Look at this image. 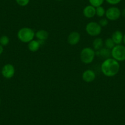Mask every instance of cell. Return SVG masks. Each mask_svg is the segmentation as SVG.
Returning a JSON list of instances; mask_svg holds the SVG:
<instances>
[{
  "label": "cell",
  "mask_w": 125,
  "mask_h": 125,
  "mask_svg": "<svg viewBox=\"0 0 125 125\" xmlns=\"http://www.w3.org/2000/svg\"><path fill=\"white\" fill-rule=\"evenodd\" d=\"M120 64L118 61L112 58L104 60L101 64V71L104 75L109 77L115 76L120 71Z\"/></svg>",
  "instance_id": "cell-1"
},
{
  "label": "cell",
  "mask_w": 125,
  "mask_h": 125,
  "mask_svg": "<svg viewBox=\"0 0 125 125\" xmlns=\"http://www.w3.org/2000/svg\"><path fill=\"white\" fill-rule=\"evenodd\" d=\"M35 36V33L33 30L28 27H24L19 30L17 33V37L19 40L24 43H28Z\"/></svg>",
  "instance_id": "cell-2"
},
{
  "label": "cell",
  "mask_w": 125,
  "mask_h": 125,
  "mask_svg": "<svg viewBox=\"0 0 125 125\" xmlns=\"http://www.w3.org/2000/svg\"><path fill=\"white\" fill-rule=\"evenodd\" d=\"M95 52L92 48L85 47L82 50L80 58L82 62L85 64H90L95 57Z\"/></svg>",
  "instance_id": "cell-3"
},
{
  "label": "cell",
  "mask_w": 125,
  "mask_h": 125,
  "mask_svg": "<svg viewBox=\"0 0 125 125\" xmlns=\"http://www.w3.org/2000/svg\"><path fill=\"white\" fill-rule=\"evenodd\" d=\"M112 57L117 61H125V46L116 45L111 50Z\"/></svg>",
  "instance_id": "cell-4"
},
{
  "label": "cell",
  "mask_w": 125,
  "mask_h": 125,
  "mask_svg": "<svg viewBox=\"0 0 125 125\" xmlns=\"http://www.w3.org/2000/svg\"><path fill=\"white\" fill-rule=\"evenodd\" d=\"M85 31L88 34L91 36H97L101 34L102 27L99 23L94 21H91L86 25Z\"/></svg>",
  "instance_id": "cell-5"
},
{
  "label": "cell",
  "mask_w": 125,
  "mask_h": 125,
  "mask_svg": "<svg viewBox=\"0 0 125 125\" xmlns=\"http://www.w3.org/2000/svg\"><path fill=\"white\" fill-rule=\"evenodd\" d=\"M105 15L107 20L115 21L120 17L121 12L120 9L116 7H110L105 10Z\"/></svg>",
  "instance_id": "cell-6"
},
{
  "label": "cell",
  "mask_w": 125,
  "mask_h": 125,
  "mask_svg": "<svg viewBox=\"0 0 125 125\" xmlns=\"http://www.w3.org/2000/svg\"><path fill=\"white\" fill-rule=\"evenodd\" d=\"M1 74L6 79H10L15 74V68L11 64H7L3 67Z\"/></svg>",
  "instance_id": "cell-7"
},
{
  "label": "cell",
  "mask_w": 125,
  "mask_h": 125,
  "mask_svg": "<svg viewBox=\"0 0 125 125\" xmlns=\"http://www.w3.org/2000/svg\"><path fill=\"white\" fill-rule=\"evenodd\" d=\"M80 40V35L77 31H73L68 37V42L71 45H77Z\"/></svg>",
  "instance_id": "cell-8"
},
{
  "label": "cell",
  "mask_w": 125,
  "mask_h": 125,
  "mask_svg": "<svg viewBox=\"0 0 125 125\" xmlns=\"http://www.w3.org/2000/svg\"><path fill=\"white\" fill-rule=\"evenodd\" d=\"M96 78L95 73L91 69L85 71L82 74V79L86 83L92 82Z\"/></svg>",
  "instance_id": "cell-9"
},
{
  "label": "cell",
  "mask_w": 125,
  "mask_h": 125,
  "mask_svg": "<svg viewBox=\"0 0 125 125\" xmlns=\"http://www.w3.org/2000/svg\"><path fill=\"white\" fill-rule=\"evenodd\" d=\"M95 54L100 58L104 59V60L109 58L112 56L111 50L107 49L105 47H103L100 50H97L95 52Z\"/></svg>",
  "instance_id": "cell-10"
},
{
  "label": "cell",
  "mask_w": 125,
  "mask_h": 125,
  "mask_svg": "<svg viewBox=\"0 0 125 125\" xmlns=\"http://www.w3.org/2000/svg\"><path fill=\"white\" fill-rule=\"evenodd\" d=\"M83 14L88 19H91L96 15V8L91 5L86 6L83 10Z\"/></svg>",
  "instance_id": "cell-11"
},
{
  "label": "cell",
  "mask_w": 125,
  "mask_h": 125,
  "mask_svg": "<svg viewBox=\"0 0 125 125\" xmlns=\"http://www.w3.org/2000/svg\"><path fill=\"white\" fill-rule=\"evenodd\" d=\"M111 38L115 45H119V44H121V43L123 41V34L121 31H115L113 33Z\"/></svg>",
  "instance_id": "cell-12"
},
{
  "label": "cell",
  "mask_w": 125,
  "mask_h": 125,
  "mask_svg": "<svg viewBox=\"0 0 125 125\" xmlns=\"http://www.w3.org/2000/svg\"><path fill=\"white\" fill-rule=\"evenodd\" d=\"M35 36L37 40L45 41L49 38V33L44 30H40L35 33Z\"/></svg>",
  "instance_id": "cell-13"
},
{
  "label": "cell",
  "mask_w": 125,
  "mask_h": 125,
  "mask_svg": "<svg viewBox=\"0 0 125 125\" xmlns=\"http://www.w3.org/2000/svg\"><path fill=\"white\" fill-rule=\"evenodd\" d=\"M41 45L38 40H32L30 42H28V49L32 52H35L38 51Z\"/></svg>",
  "instance_id": "cell-14"
},
{
  "label": "cell",
  "mask_w": 125,
  "mask_h": 125,
  "mask_svg": "<svg viewBox=\"0 0 125 125\" xmlns=\"http://www.w3.org/2000/svg\"><path fill=\"white\" fill-rule=\"evenodd\" d=\"M104 45V41L103 39L100 38H96L93 42V47L94 50H99L103 47Z\"/></svg>",
  "instance_id": "cell-15"
},
{
  "label": "cell",
  "mask_w": 125,
  "mask_h": 125,
  "mask_svg": "<svg viewBox=\"0 0 125 125\" xmlns=\"http://www.w3.org/2000/svg\"><path fill=\"white\" fill-rule=\"evenodd\" d=\"M104 45H105V48L110 49V50H112L115 46V44L113 41L112 38H108V39H105L104 42Z\"/></svg>",
  "instance_id": "cell-16"
},
{
  "label": "cell",
  "mask_w": 125,
  "mask_h": 125,
  "mask_svg": "<svg viewBox=\"0 0 125 125\" xmlns=\"http://www.w3.org/2000/svg\"><path fill=\"white\" fill-rule=\"evenodd\" d=\"M105 14V10L102 6L96 8V15L99 17H102Z\"/></svg>",
  "instance_id": "cell-17"
},
{
  "label": "cell",
  "mask_w": 125,
  "mask_h": 125,
  "mask_svg": "<svg viewBox=\"0 0 125 125\" xmlns=\"http://www.w3.org/2000/svg\"><path fill=\"white\" fill-rule=\"evenodd\" d=\"M104 0H89V3L90 5L94 8H97L102 6V4L104 3Z\"/></svg>",
  "instance_id": "cell-18"
},
{
  "label": "cell",
  "mask_w": 125,
  "mask_h": 125,
  "mask_svg": "<svg viewBox=\"0 0 125 125\" xmlns=\"http://www.w3.org/2000/svg\"><path fill=\"white\" fill-rule=\"evenodd\" d=\"M9 43V39L6 36H3L0 38V45L6 46Z\"/></svg>",
  "instance_id": "cell-19"
},
{
  "label": "cell",
  "mask_w": 125,
  "mask_h": 125,
  "mask_svg": "<svg viewBox=\"0 0 125 125\" xmlns=\"http://www.w3.org/2000/svg\"><path fill=\"white\" fill-rule=\"evenodd\" d=\"M30 0H15L16 3H17V4H19L20 6H26L30 3Z\"/></svg>",
  "instance_id": "cell-20"
},
{
  "label": "cell",
  "mask_w": 125,
  "mask_h": 125,
  "mask_svg": "<svg viewBox=\"0 0 125 125\" xmlns=\"http://www.w3.org/2000/svg\"><path fill=\"white\" fill-rule=\"evenodd\" d=\"M101 27H104V26H107L109 23V21L107 19H101L99 20V22L98 23Z\"/></svg>",
  "instance_id": "cell-21"
},
{
  "label": "cell",
  "mask_w": 125,
  "mask_h": 125,
  "mask_svg": "<svg viewBox=\"0 0 125 125\" xmlns=\"http://www.w3.org/2000/svg\"><path fill=\"white\" fill-rule=\"evenodd\" d=\"M107 3L111 5H116L121 1V0H105Z\"/></svg>",
  "instance_id": "cell-22"
},
{
  "label": "cell",
  "mask_w": 125,
  "mask_h": 125,
  "mask_svg": "<svg viewBox=\"0 0 125 125\" xmlns=\"http://www.w3.org/2000/svg\"><path fill=\"white\" fill-rule=\"evenodd\" d=\"M3 52V47L1 45H0V55H1Z\"/></svg>",
  "instance_id": "cell-23"
},
{
  "label": "cell",
  "mask_w": 125,
  "mask_h": 125,
  "mask_svg": "<svg viewBox=\"0 0 125 125\" xmlns=\"http://www.w3.org/2000/svg\"><path fill=\"white\" fill-rule=\"evenodd\" d=\"M121 15H122L123 17L125 18V8L123 9V10L122 12H121Z\"/></svg>",
  "instance_id": "cell-24"
},
{
  "label": "cell",
  "mask_w": 125,
  "mask_h": 125,
  "mask_svg": "<svg viewBox=\"0 0 125 125\" xmlns=\"http://www.w3.org/2000/svg\"><path fill=\"white\" fill-rule=\"evenodd\" d=\"M123 41L124 44H125V34L123 35Z\"/></svg>",
  "instance_id": "cell-25"
},
{
  "label": "cell",
  "mask_w": 125,
  "mask_h": 125,
  "mask_svg": "<svg viewBox=\"0 0 125 125\" xmlns=\"http://www.w3.org/2000/svg\"><path fill=\"white\" fill-rule=\"evenodd\" d=\"M57 1H62V0H57Z\"/></svg>",
  "instance_id": "cell-26"
},
{
  "label": "cell",
  "mask_w": 125,
  "mask_h": 125,
  "mask_svg": "<svg viewBox=\"0 0 125 125\" xmlns=\"http://www.w3.org/2000/svg\"><path fill=\"white\" fill-rule=\"evenodd\" d=\"M0 104H1V99H0Z\"/></svg>",
  "instance_id": "cell-27"
}]
</instances>
